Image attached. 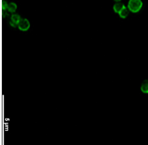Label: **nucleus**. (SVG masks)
I'll use <instances>...</instances> for the list:
<instances>
[{
	"label": "nucleus",
	"mask_w": 148,
	"mask_h": 145,
	"mask_svg": "<svg viewBox=\"0 0 148 145\" xmlns=\"http://www.w3.org/2000/svg\"><path fill=\"white\" fill-rule=\"evenodd\" d=\"M141 91L143 93L147 94L148 93V80L143 81L141 86Z\"/></svg>",
	"instance_id": "obj_7"
},
{
	"label": "nucleus",
	"mask_w": 148,
	"mask_h": 145,
	"mask_svg": "<svg viewBox=\"0 0 148 145\" xmlns=\"http://www.w3.org/2000/svg\"><path fill=\"white\" fill-rule=\"evenodd\" d=\"M143 6V3L142 0H129L127 7L132 13L136 14L141 10Z\"/></svg>",
	"instance_id": "obj_1"
},
{
	"label": "nucleus",
	"mask_w": 148,
	"mask_h": 145,
	"mask_svg": "<svg viewBox=\"0 0 148 145\" xmlns=\"http://www.w3.org/2000/svg\"><path fill=\"white\" fill-rule=\"evenodd\" d=\"M6 2V5L4 6V9H6V13L12 14L16 12L17 10V4L12 1H4Z\"/></svg>",
	"instance_id": "obj_4"
},
{
	"label": "nucleus",
	"mask_w": 148,
	"mask_h": 145,
	"mask_svg": "<svg viewBox=\"0 0 148 145\" xmlns=\"http://www.w3.org/2000/svg\"><path fill=\"white\" fill-rule=\"evenodd\" d=\"M118 14L120 18H122V19H125V18H127L128 17L129 15L128 7H126V6L124 7Z\"/></svg>",
	"instance_id": "obj_6"
},
{
	"label": "nucleus",
	"mask_w": 148,
	"mask_h": 145,
	"mask_svg": "<svg viewBox=\"0 0 148 145\" xmlns=\"http://www.w3.org/2000/svg\"><path fill=\"white\" fill-rule=\"evenodd\" d=\"M124 7H125V4L123 3H120V2H117L116 3H115L114 4V6L112 7L113 11L115 13L119 14L120 12V11H121Z\"/></svg>",
	"instance_id": "obj_5"
},
{
	"label": "nucleus",
	"mask_w": 148,
	"mask_h": 145,
	"mask_svg": "<svg viewBox=\"0 0 148 145\" xmlns=\"http://www.w3.org/2000/svg\"><path fill=\"white\" fill-rule=\"evenodd\" d=\"M114 1H115V2H120L122 1V0H114Z\"/></svg>",
	"instance_id": "obj_8"
},
{
	"label": "nucleus",
	"mask_w": 148,
	"mask_h": 145,
	"mask_svg": "<svg viewBox=\"0 0 148 145\" xmlns=\"http://www.w3.org/2000/svg\"><path fill=\"white\" fill-rule=\"evenodd\" d=\"M22 17L19 14L14 12L12 13L10 16V18H9V25L12 28H16L17 27V25L18 23L22 19Z\"/></svg>",
	"instance_id": "obj_3"
},
{
	"label": "nucleus",
	"mask_w": 148,
	"mask_h": 145,
	"mask_svg": "<svg viewBox=\"0 0 148 145\" xmlns=\"http://www.w3.org/2000/svg\"><path fill=\"white\" fill-rule=\"evenodd\" d=\"M17 29L23 33H27L32 28L30 21L27 18L22 17L21 21L17 25Z\"/></svg>",
	"instance_id": "obj_2"
}]
</instances>
